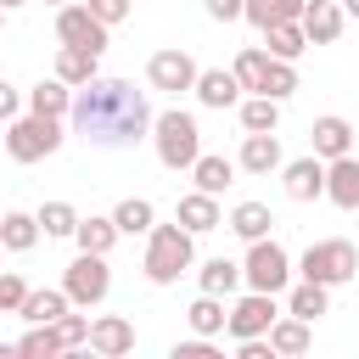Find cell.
I'll list each match as a JSON object with an SVG mask.
<instances>
[{"mask_svg": "<svg viewBox=\"0 0 359 359\" xmlns=\"http://www.w3.org/2000/svg\"><path fill=\"white\" fill-rule=\"evenodd\" d=\"M151 118L157 112L146 107V95L129 79H101V73L73 90V112H67L73 135H84L90 146H107V151L135 146L140 135H151Z\"/></svg>", "mask_w": 359, "mask_h": 359, "instance_id": "6da1fadb", "label": "cell"}, {"mask_svg": "<svg viewBox=\"0 0 359 359\" xmlns=\"http://www.w3.org/2000/svg\"><path fill=\"white\" fill-rule=\"evenodd\" d=\"M140 269H146V280H151V286H174L180 275H191V269H196V236H191L180 219H174V224H151Z\"/></svg>", "mask_w": 359, "mask_h": 359, "instance_id": "7a4b0ae2", "label": "cell"}, {"mask_svg": "<svg viewBox=\"0 0 359 359\" xmlns=\"http://www.w3.org/2000/svg\"><path fill=\"white\" fill-rule=\"evenodd\" d=\"M151 146H157V163L180 174V168H191V163L202 157V129H196V118H191V112L168 107V112H157V118H151Z\"/></svg>", "mask_w": 359, "mask_h": 359, "instance_id": "3957f363", "label": "cell"}, {"mask_svg": "<svg viewBox=\"0 0 359 359\" xmlns=\"http://www.w3.org/2000/svg\"><path fill=\"white\" fill-rule=\"evenodd\" d=\"M62 140H67V135H62V118L17 112V118L6 123V157H11V163H39V157H50Z\"/></svg>", "mask_w": 359, "mask_h": 359, "instance_id": "277c9868", "label": "cell"}, {"mask_svg": "<svg viewBox=\"0 0 359 359\" xmlns=\"http://www.w3.org/2000/svg\"><path fill=\"white\" fill-rule=\"evenodd\" d=\"M297 275H303V280H320V286H342V280H353V275H359V247H353V241H342V236L314 241V247L297 258Z\"/></svg>", "mask_w": 359, "mask_h": 359, "instance_id": "5b68a950", "label": "cell"}, {"mask_svg": "<svg viewBox=\"0 0 359 359\" xmlns=\"http://www.w3.org/2000/svg\"><path fill=\"white\" fill-rule=\"evenodd\" d=\"M241 275H247L252 292H275V297H280V292L292 286V258H286V247H280L275 236H258V241H247Z\"/></svg>", "mask_w": 359, "mask_h": 359, "instance_id": "8992f818", "label": "cell"}, {"mask_svg": "<svg viewBox=\"0 0 359 359\" xmlns=\"http://www.w3.org/2000/svg\"><path fill=\"white\" fill-rule=\"evenodd\" d=\"M62 292L73 297V309H95V303H107V292H112L107 252H79V258L67 264V275H62Z\"/></svg>", "mask_w": 359, "mask_h": 359, "instance_id": "52a82bcc", "label": "cell"}, {"mask_svg": "<svg viewBox=\"0 0 359 359\" xmlns=\"http://www.w3.org/2000/svg\"><path fill=\"white\" fill-rule=\"evenodd\" d=\"M280 320V309H275V292H241L236 303H230V320H224V331L241 342V337H269V325Z\"/></svg>", "mask_w": 359, "mask_h": 359, "instance_id": "ba28073f", "label": "cell"}, {"mask_svg": "<svg viewBox=\"0 0 359 359\" xmlns=\"http://www.w3.org/2000/svg\"><path fill=\"white\" fill-rule=\"evenodd\" d=\"M107 34H112V28H107V22H101V17H95V11L84 6V0H67V6L56 11V39H62V45L107 50Z\"/></svg>", "mask_w": 359, "mask_h": 359, "instance_id": "9c48e42d", "label": "cell"}, {"mask_svg": "<svg viewBox=\"0 0 359 359\" xmlns=\"http://www.w3.org/2000/svg\"><path fill=\"white\" fill-rule=\"evenodd\" d=\"M196 62H191V50H180V45H168V50H157L151 62H146V84L151 90H168V95H180V90H191L196 84Z\"/></svg>", "mask_w": 359, "mask_h": 359, "instance_id": "30bf717a", "label": "cell"}, {"mask_svg": "<svg viewBox=\"0 0 359 359\" xmlns=\"http://www.w3.org/2000/svg\"><path fill=\"white\" fill-rule=\"evenodd\" d=\"M280 185H286V196L292 202H320L325 196V157H292V163H280Z\"/></svg>", "mask_w": 359, "mask_h": 359, "instance_id": "8fae6325", "label": "cell"}, {"mask_svg": "<svg viewBox=\"0 0 359 359\" xmlns=\"http://www.w3.org/2000/svg\"><path fill=\"white\" fill-rule=\"evenodd\" d=\"M353 146H359V129H353L348 118H337V112L314 118V129H309V151H314V157L331 163V157H348Z\"/></svg>", "mask_w": 359, "mask_h": 359, "instance_id": "7c38bea8", "label": "cell"}, {"mask_svg": "<svg viewBox=\"0 0 359 359\" xmlns=\"http://www.w3.org/2000/svg\"><path fill=\"white\" fill-rule=\"evenodd\" d=\"M297 22H303L309 45H337L342 28H348V11H342V0H309Z\"/></svg>", "mask_w": 359, "mask_h": 359, "instance_id": "4fadbf2b", "label": "cell"}, {"mask_svg": "<svg viewBox=\"0 0 359 359\" xmlns=\"http://www.w3.org/2000/svg\"><path fill=\"white\" fill-rule=\"evenodd\" d=\"M191 95H196L202 107L224 112V107H241V79H236V67H202L196 84H191Z\"/></svg>", "mask_w": 359, "mask_h": 359, "instance_id": "5bb4252c", "label": "cell"}, {"mask_svg": "<svg viewBox=\"0 0 359 359\" xmlns=\"http://www.w3.org/2000/svg\"><path fill=\"white\" fill-rule=\"evenodd\" d=\"M325 202L342 213H359V157H331L325 163Z\"/></svg>", "mask_w": 359, "mask_h": 359, "instance_id": "9a60e30c", "label": "cell"}, {"mask_svg": "<svg viewBox=\"0 0 359 359\" xmlns=\"http://www.w3.org/2000/svg\"><path fill=\"white\" fill-rule=\"evenodd\" d=\"M280 163H286V157H280V135H275V129L247 135L241 151H236V168H241V174H275Z\"/></svg>", "mask_w": 359, "mask_h": 359, "instance_id": "2e32d148", "label": "cell"}, {"mask_svg": "<svg viewBox=\"0 0 359 359\" xmlns=\"http://www.w3.org/2000/svg\"><path fill=\"white\" fill-rule=\"evenodd\" d=\"M90 348H95L101 359H123V353L135 348V320H123V314L90 320Z\"/></svg>", "mask_w": 359, "mask_h": 359, "instance_id": "e0dca14e", "label": "cell"}, {"mask_svg": "<svg viewBox=\"0 0 359 359\" xmlns=\"http://www.w3.org/2000/svg\"><path fill=\"white\" fill-rule=\"evenodd\" d=\"M174 219H180L191 236H208V230L224 224V208H219V196H208V191H185L180 208H174Z\"/></svg>", "mask_w": 359, "mask_h": 359, "instance_id": "ac0fdd59", "label": "cell"}, {"mask_svg": "<svg viewBox=\"0 0 359 359\" xmlns=\"http://www.w3.org/2000/svg\"><path fill=\"white\" fill-rule=\"evenodd\" d=\"M95 73H101V50H84V45H62V50H56V79H62V84L79 90V84H90Z\"/></svg>", "mask_w": 359, "mask_h": 359, "instance_id": "d6986e66", "label": "cell"}, {"mask_svg": "<svg viewBox=\"0 0 359 359\" xmlns=\"http://www.w3.org/2000/svg\"><path fill=\"white\" fill-rule=\"evenodd\" d=\"M28 112H39V118H67V112H73V84H62L56 73L39 79V84L28 90Z\"/></svg>", "mask_w": 359, "mask_h": 359, "instance_id": "ffe728a7", "label": "cell"}, {"mask_svg": "<svg viewBox=\"0 0 359 359\" xmlns=\"http://www.w3.org/2000/svg\"><path fill=\"white\" fill-rule=\"evenodd\" d=\"M191 180H196V191L224 196V191L236 185V163H230V157H219V151H202V157L191 163Z\"/></svg>", "mask_w": 359, "mask_h": 359, "instance_id": "44dd1931", "label": "cell"}, {"mask_svg": "<svg viewBox=\"0 0 359 359\" xmlns=\"http://www.w3.org/2000/svg\"><path fill=\"white\" fill-rule=\"evenodd\" d=\"M196 286L202 292H219V297H230V292H241L247 286V275H241V264L236 258H208V264H196Z\"/></svg>", "mask_w": 359, "mask_h": 359, "instance_id": "7402d4cb", "label": "cell"}, {"mask_svg": "<svg viewBox=\"0 0 359 359\" xmlns=\"http://www.w3.org/2000/svg\"><path fill=\"white\" fill-rule=\"evenodd\" d=\"M286 314H297V320H320V314H331V286H320V280H297V286H286Z\"/></svg>", "mask_w": 359, "mask_h": 359, "instance_id": "603a6c76", "label": "cell"}, {"mask_svg": "<svg viewBox=\"0 0 359 359\" xmlns=\"http://www.w3.org/2000/svg\"><path fill=\"white\" fill-rule=\"evenodd\" d=\"M67 309H73V297H67L62 286H45V292H28L17 314H22L28 325H56V320H62Z\"/></svg>", "mask_w": 359, "mask_h": 359, "instance_id": "cb8c5ba5", "label": "cell"}, {"mask_svg": "<svg viewBox=\"0 0 359 359\" xmlns=\"http://www.w3.org/2000/svg\"><path fill=\"white\" fill-rule=\"evenodd\" d=\"M118 219L112 213H90V219H79V230H73V241H79V252H112L118 247Z\"/></svg>", "mask_w": 359, "mask_h": 359, "instance_id": "d4e9b609", "label": "cell"}, {"mask_svg": "<svg viewBox=\"0 0 359 359\" xmlns=\"http://www.w3.org/2000/svg\"><path fill=\"white\" fill-rule=\"evenodd\" d=\"M185 320H191V331H196V337H219V331H224V320H230V309H224V297H219V292H196V297H191V309H185Z\"/></svg>", "mask_w": 359, "mask_h": 359, "instance_id": "484cf974", "label": "cell"}, {"mask_svg": "<svg viewBox=\"0 0 359 359\" xmlns=\"http://www.w3.org/2000/svg\"><path fill=\"white\" fill-rule=\"evenodd\" d=\"M309 342H314V337H309V320H297V314L280 309V320L269 325V348H275L280 359H297V353H309Z\"/></svg>", "mask_w": 359, "mask_h": 359, "instance_id": "4316f807", "label": "cell"}, {"mask_svg": "<svg viewBox=\"0 0 359 359\" xmlns=\"http://www.w3.org/2000/svg\"><path fill=\"white\" fill-rule=\"evenodd\" d=\"M0 247H6V252H34V247H39V213L11 208L6 224H0Z\"/></svg>", "mask_w": 359, "mask_h": 359, "instance_id": "83f0119b", "label": "cell"}, {"mask_svg": "<svg viewBox=\"0 0 359 359\" xmlns=\"http://www.w3.org/2000/svg\"><path fill=\"white\" fill-rule=\"evenodd\" d=\"M264 50H269V56H280V62H297V56L309 50L303 22H269V28H264Z\"/></svg>", "mask_w": 359, "mask_h": 359, "instance_id": "f1b7e54d", "label": "cell"}, {"mask_svg": "<svg viewBox=\"0 0 359 359\" xmlns=\"http://www.w3.org/2000/svg\"><path fill=\"white\" fill-rule=\"evenodd\" d=\"M241 241H258V236H269V224H275V213L264 208V202H236L230 208V219H224Z\"/></svg>", "mask_w": 359, "mask_h": 359, "instance_id": "f546056e", "label": "cell"}, {"mask_svg": "<svg viewBox=\"0 0 359 359\" xmlns=\"http://www.w3.org/2000/svg\"><path fill=\"white\" fill-rule=\"evenodd\" d=\"M112 219H118V230H123V236H151V224H157V208H151L146 196H123V202L112 208Z\"/></svg>", "mask_w": 359, "mask_h": 359, "instance_id": "4dcf8cb0", "label": "cell"}, {"mask_svg": "<svg viewBox=\"0 0 359 359\" xmlns=\"http://www.w3.org/2000/svg\"><path fill=\"white\" fill-rule=\"evenodd\" d=\"M236 112H241V129H247V135H258V129H280V101H275V95H247Z\"/></svg>", "mask_w": 359, "mask_h": 359, "instance_id": "1f68e13d", "label": "cell"}, {"mask_svg": "<svg viewBox=\"0 0 359 359\" xmlns=\"http://www.w3.org/2000/svg\"><path fill=\"white\" fill-rule=\"evenodd\" d=\"M17 353H28V359H56V353H67V348H62L56 325H28V331L17 337Z\"/></svg>", "mask_w": 359, "mask_h": 359, "instance_id": "d6a6232c", "label": "cell"}, {"mask_svg": "<svg viewBox=\"0 0 359 359\" xmlns=\"http://www.w3.org/2000/svg\"><path fill=\"white\" fill-rule=\"evenodd\" d=\"M264 73H269V50L264 45H247L241 56H236V79H241V90H264Z\"/></svg>", "mask_w": 359, "mask_h": 359, "instance_id": "836d02e7", "label": "cell"}, {"mask_svg": "<svg viewBox=\"0 0 359 359\" xmlns=\"http://www.w3.org/2000/svg\"><path fill=\"white\" fill-rule=\"evenodd\" d=\"M258 95H275V101L297 95V62H280V56H269V73H264V90H258Z\"/></svg>", "mask_w": 359, "mask_h": 359, "instance_id": "e575fe53", "label": "cell"}, {"mask_svg": "<svg viewBox=\"0 0 359 359\" xmlns=\"http://www.w3.org/2000/svg\"><path fill=\"white\" fill-rule=\"evenodd\" d=\"M79 219H84V213H79L73 202H45V208H39V230H45V236H73Z\"/></svg>", "mask_w": 359, "mask_h": 359, "instance_id": "d590c367", "label": "cell"}, {"mask_svg": "<svg viewBox=\"0 0 359 359\" xmlns=\"http://www.w3.org/2000/svg\"><path fill=\"white\" fill-rule=\"evenodd\" d=\"M56 337H62V348H90V320L67 309V314L56 320Z\"/></svg>", "mask_w": 359, "mask_h": 359, "instance_id": "8d00e7d4", "label": "cell"}, {"mask_svg": "<svg viewBox=\"0 0 359 359\" xmlns=\"http://www.w3.org/2000/svg\"><path fill=\"white\" fill-rule=\"evenodd\" d=\"M22 297H28V280H22L17 269H0V314H17Z\"/></svg>", "mask_w": 359, "mask_h": 359, "instance_id": "74e56055", "label": "cell"}, {"mask_svg": "<svg viewBox=\"0 0 359 359\" xmlns=\"http://www.w3.org/2000/svg\"><path fill=\"white\" fill-rule=\"evenodd\" d=\"M84 6H90V11H95L107 28H118V22L129 17V6H135V0H84Z\"/></svg>", "mask_w": 359, "mask_h": 359, "instance_id": "f35d334b", "label": "cell"}, {"mask_svg": "<svg viewBox=\"0 0 359 359\" xmlns=\"http://www.w3.org/2000/svg\"><path fill=\"white\" fill-rule=\"evenodd\" d=\"M22 107H28V95H22V90L11 84V79H0V123H11V118H17Z\"/></svg>", "mask_w": 359, "mask_h": 359, "instance_id": "ab89813d", "label": "cell"}, {"mask_svg": "<svg viewBox=\"0 0 359 359\" xmlns=\"http://www.w3.org/2000/svg\"><path fill=\"white\" fill-rule=\"evenodd\" d=\"M174 359H219L213 337H191V342H174Z\"/></svg>", "mask_w": 359, "mask_h": 359, "instance_id": "60d3db41", "label": "cell"}, {"mask_svg": "<svg viewBox=\"0 0 359 359\" xmlns=\"http://www.w3.org/2000/svg\"><path fill=\"white\" fill-rule=\"evenodd\" d=\"M236 353H241V359H275L269 337H241V342H236Z\"/></svg>", "mask_w": 359, "mask_h": 359, "instance_id": "b9f144b4", "label": "cell"}, {"mask_svg": "<svg viewBox=\"0 0 359 359\" xmlns=\"http://www.w3.org/2000/svg\"><path fill=\"white\" fill-rule=\"evenodd\" d=\"M241 17H247V22L258 28V34H264V28L275 22V6H269V0H247V11H241Z\"/></svg>", "mask_w": 359, "mask_h": 359, "instance_id": "7bdbcfd3", "label": "cell"}, {"mask_svg": "<svg viewBox=\"0 0 359 359\" xmlns=\"http://www.w3.org/2000/svg\"><path fill=\"white\" fill-rule=\"evenodd\" d=\"M241 11H247V0H208V17L213 22H236Z\"/></svg>", "mask_w": 359, "mask_h": 359, "instance_id": "ee69618b", "label": "cell"}, {"mask_svg": "<svg viewBox=\"0 0 359 359\" xmlns=\"http://www.w3.org/2000/svg\"><path fill=\"white\" fill-rule=\"evenodd\" d=\"M269 6H275V22H297L309 0H269Z\"/></svg>", "mask_w": 359, "mask_h": 359, "instance_id": "f6af8a7d", "label": "cell"}, {"mask_svg": "<svg viewBox=\"0 0 359 359\" xmlns=\"http://www.w3.org/2000/svg\"><path fill=\"white\" fill-rule=\"evenodd\" d=\"M342 11H348V17H359V0H342Z\"/></svg>", "mask_w": 359, "mask_h": 359, "instance_id": "bcb514c9", "label": "cell"}, {"mask_svg": "<svg viewBox=\"0 0 359 359\" xmlns=\"http://www.w3.org/2000/svg\"><path fill=\"white\" fill-rule=\"evenodd\" d=\"M0 6H6V11H11V6H28V0H0Z\"/></svg>", "mask_w": 359, "mask_h": 359, "instance_id": "7dc6e473", "label": "cell"}, {"mask_svg": "<svg viewBox=\"0 0 359 359\" xmlns=\"http://www.w3.org/2000/svg\"><path fill=\"white\" fill-rule=\"evenodd\" d=\"M45 6H67V0H45Z\"/></svg>", "mask_w": 359, "mask_h": 359, "instance_id": "c3c4849f", "label": "cell"}, {"mask_svg": "<svg viewBox=\"0 0 359 359\" xmlns=\"http://www.w3.org/2000/svg\"><path fill=\"white\" fill-rule=\"evenodd\" d=\"M0 28H6V6H0Z\"/></svg>", "mask_w": 359, "mask_h": 359, "instance_id": "681fc988", "label": "cell"}, {"mask_svg": "<svg viewBox=\"0 0 359 359\" xmlns=\"http://www.w3.org/2000/svg\"><path fill=\"white\" fill-rule=\"evenodd\" d=\"M0 224H6V213H0Z\"/></svg>", "mask_w": 359, "mask_h": 359, "instance_id": "f907efd6", "label": "cell"}, {"mask_svg": "<svg viewBox=\"0 0 359 359\" xmlns=\"http://www.w3.org/2000/svg\"><path fill=\"white\" fill-rule=\"evenodd\" d=\"M0 146H6V140H0Z\"/></svg>", "mask_w": 359, "mask_h": 359, "instance_id": "816d5d0a", "label": "cell"}]
</instances>
